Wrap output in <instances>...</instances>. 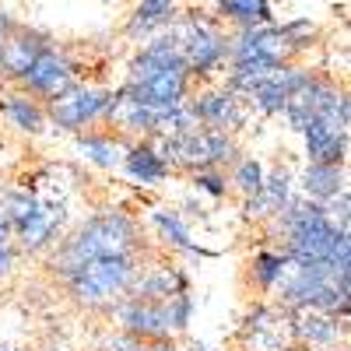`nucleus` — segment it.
<instances>
[{"instance_id": "f257e3e1", "label": "nucleus", "mask_w": 351, "mask_h": 351, "mask_svg": "<svg viewBox=\"0 0 351 351\" xmlns=\"http://www.w3.org/2000/svg\"><path fill=\"white\" fill-rule=\"evenodd\" d=\"M274 236L281 239V256L288 267L299 263H334L337 271H351V243L348 228H337L324 204L316 200H288V208L271 221Z\"/></svg>"}, {"instance_id": "f03ea898", "label": "nucleus", "mask_w": 351, "mask_h": 351, "mask_svg": "<svg viewBox=\"0 0 351 351\" xmlns=\"http://www.w3.org/2000/svg\"><path fill=\"white\" fill-rule=\"evenodd\" d=\"M106 256H144V228L123 208H109L102 215H92L84 225H77L67 239L53 246L46 267L56 274V281H64L81 263L106 260Z\"/></svg>"}, {"instance_id": "7ed1b4c3", "label": "nucleus", "mask_w": 351, "mask_h": 351, "mask_svg": "<svg viewBox=\"0 0 351 351\" xmlns=\"http://www.w3.org/2000/svg\"><path fill=\"white\" fill-rule=\"evenodd\" d=\"M141 263H144V256H106V260L81 263L74 274L64 278V288L74 299V306L92 309V313H109L127 295Z\"/></svg>"}, {"instance_id": "20e7f679", "label": "nucleus", "mask_w": 351, "mask_h": 351, "mask_svg": "<svg viewBox=\"0 0 351 351\" xmlns=\"http://www.w3.org/2000/svg\"><path fill=\"white\" fill-rule=\"evenodd\" d=\"M169 36L176 39V46H180V56L186 60L190 77H211L228 60L232 39L221 32L218 25H211V21L183 18V21H176L169 28Z\"/></svg>"}, {"instance_id": "39448f33", "label": "nucleus", "mask_w": 351, "mask_h": 351, "mask_svg": "<svg viewBox=\"0 0 351 351\" xmlns=\"http://www.w3.org/2000/svg\"><path fill=\"white\" fill-rule=\"evenodd\" d=\"M109 99H112V92H106V88L71 84L67 92L49 99L43 109H46V120L53 127H60L67 134H81V130H88V127H95V123L106 120Z\"/></svg>"}, {"instance_id": "423d86ee", "label": "nucleus", "mask_w": 351, "mask_h": 351, "mask_svg": "<svg viewBox=\"0 0 351 351\" xmlns=\"http://www.w3.org/2000/svg\"><path fill=\"white\" fill-rule=\"evenodd\" d=\"M243 351H288L295 348L291 313L274 302H253L243 316V327L236 334Z\"/></svg>"}, {"instance_id": "0eeeda50", "label": "nucleus", "mask_w": 351, "mask_h": 351, "mask_svg": "<svg viewBox=\"0 0 351 351\" xmlns=\"http://www.w3.org/2000/svg\"><path fill=\"white\" fill-rule=\"evenodd\" d=\"M190 88H193V77L186 71V64H172L165 71H155L148 77H141V81H127L123 84V92L141 102V106H148L152 112H169L176 106H183L190 102Z\"/></svg>"}, {"instance_id": "6e6552de", "label": "nucleus", "mask_w": 351, "mask_h": 351, "mask_svg": "<svg viewBox=\"0 0 351 351\" xmlns=\"http://www.w3.org/2000/svg\"><path fill=\"white\" fill-rule=\"evenodd\" d=\"M71 84H77V77H74V64L67 60V53H60L56 46H46L36 56V64L18 77V92H25L28 99L46 106L49 99L67 92Z\"/></svg>"}, {"instance_id": "1a4fd4ad", "label": "nucleus", "mask_w": 351, "mask_h": 351, "mask_svg": "<svg viewBox=\"0 0 351 351\" xmlns=\"http://www.w3.org/2000/svg\"><path fill=\"white\" fill-rule=\"evenodd\" d=\"M190 109L204 130H221L236 134L246 127V95L228 92V88H215V92H200L190 99Z\"/></svg>"}, {"instance_id": "9d476101", "label": "nucleus", "mask_w": 351, "mask_h": 351, "mask_svg": "<svg viewBox=\"0 0 351 351\" xmlns=\"http://www.w3.org/2000/svg\"><path fill=\"white\" fill-rule=\"evenodd\" d=\"M109 313L116 316V324H120V330L127 337H137V341H165V337H172L165 302H144V299L123 295Z\"/></svg>"}, {"instance_id": "9b49d317", "label": "nucleus", "mask_w": 351, "mask_h": 351, "mask_svg": "<svg viewBox=\"0 0 351 351\" xmlns=\"http://www.w3.org/2000/svg\"><path fill=\"white\" fill-rule=\"evenodd\" d=\"M64 221H67L64 204H43L39 200V211L14 232L18 250L21 253H46V250H53L56 243L64 239Z\"/></svg>"}, {"instance_id": "f8f14e48", "label": "nucleus", "mask_w": 351, "mask_h": 351, "mask_svg": "<svg viewBox=\"0 0 351 351\" xmlns=\"http://www.w3.org/2000/svg\"><path fill=\"white\" fill-rule=\"evenodd\" d=\"M309 74L313 71H306V67H291V64H281L267 81H260L253 92L246 95L253 106H256V112H263V116H278V112H285V106H288V99L299 92V88L309 81Z\"/></svg>"}, {"instance_id": "ddd939ff", "label": "nucleus", "mask_w": 351, "mask_h": 351, "mask_svg": "<svg viewBox=\"0 0 351 351\" xmlns=\"http://www.w3.org/2000/svg\"><path fill=\"white\" fill-rule=\"evenodd\" d=\"M46 46H53L49 36L36 32V28H18L14 25L11 36L4 39V46H0V81H14L18 84V77L36 64V56Z\"/></svg>"}, {"instance_id": "4468645a", "label": "nucleus", "mask_w": 351, "mask_h": 351, "mask_svg": "<svg viewBox=\"0 0 351 351\" xmlns=\"http://www.w3.org/2000/svg\"><path fill=\"white\" fill-rule=\"evenodd\" d=\"M288 200H291V176L278 162L271 172H263L260 190L246 200V218H253V221H274L288 208Z\"/></svg>"}, {"instance_id": "2eb2a0df", "label": "nucleus", "mask_w": 351, "mask_h": 351, "mask_svg": "<svg viewBox=\"0 0 351 351\" xmlns=\"http://www.w3.org/2000/svg\"><path fill=\"white\" fill-rule=\"evenodd\" d=\"M306 137V155L309 162H319V165H348V130L319 120V116H313V120L306 123L302 130Z\"/></svg>"}, {"instance_id": "dca6fc26", "label": "nucleus", "mask_w": 351, "mask_h": 351, "mask_svg": "<svg viewBox=\"0 0 351 351\" xmlns=\"http://www.w3.org/2000/svg\"><path fill=\"white\" fill-rule=\"evenodd\" d=\"M285 271H288V260L278 250H256L243 267V288L250 291L253 302H263V295H274Z\"/></svg>"}, {"instance_id": "f3484780", "label": "nucleus", "mask_w": 351, "mask_h": 351, "mask_svg": "<svg viewBox=\"0 0 351 351\" xmlns=\"http://www.w3.org/2000/svg\"><path fill=\"white\" fill-rule=\"evenodd\" d=\"M291 330H295V344L309 348H334L337 337H348V324L334 319L330 313H316V309H295L291 313Z\"/></svg>"}, {"instance_id": "a211bd4d", "label": "nucleus", "mask_w": 351, "mask_h": 351, "mask_svg": "<svg viewBox=\"0 0 351 351\" xmlns=\"http://www.w3.org/2000/svg\"><path fill=\"white\" fill-rule=\"evenodd\" d=\"M123 169L134 176V180H141L144 186H158L169 180V165L162 162L158 148H155V141H130L127 148H123Z\"/></svg>"}, {"instance_id": "6ab92c4d", "label": "nucleus", "mask_w": 351, "mask_h": 351, "mask_svg": "<svg viewBox=\"0 0 351 351\" xmlns=\"http://www.w3.org/2000/svg\"><path fill=\"white\" fill-rule=\"evenodd\" d=\"M302 190H306V200L327 204V200H334L341 190H348V172H344V165H319V162H309L306 172H302Z\"/></svg>"}, {"instance_id": "aec40b11", "label": "nucleus", "mask_w": 351, "mask_h": 351, "mask_svg": "<svg viewBox=\"0 0 351 351\" xmlns=\"http://www.w3.org/2000/svg\"><path fill=\"white\" fill-rule=\"evenodd\" d=\"M180 60H183V56H180V46H176V39H172V36H158V39H152V43L130 60V77H127V81H141V77H148V74H155V71H165V67L180 64ZM183 64H186V60H183Z\"/></svg>"}, {"instance_id": "412c9836", "label": "nucleus", "mask_w": 351, "mask_h": 351, "mask_svg": "<svg viewBox=\"0 0 351 351\" xmlns=\"http://www.w3.org/2000/svg\"><path fill=\"white\" fill-rule=\"evenodd\" d=\"M172 21H176V0H141L137 11L127 21V36L144 39V36L158 32V28H165Z\"/></svg>"}, {"instance_id": "4be33fe9", "label": "nucleus", "mask_w": 351, "mask_h": 351, "mask_svg": "<svg viewBox=\"0 0 351 351\" xmlns=\"http://www.w3.org/2000/svg\"><path fill=\"white\" fill-rule=\"evenodd\" d=\"M0 109H4V116H8V120H11L14 127H21L25 134H43V130L49 127L43 102L28 99L25 92H11V95H4V102H0Z\"/></svg>"}, {"instance_id": "5701e85b", "label": "nucleus", "mask_w": 351, "mask_h": 351, "mask_svg": "<svg viewBox=\"0 0 351 351\" xmlns=\"http://www.w3.org/2000/svg\"><path fill=\"white\" fill-rule=\"evenodd\" d=\"M77 148L92 158L95 165H102V169H116L120 165V158H123V148H127V141H120L116 134H95V130H84V134H77Z\"/></svg>"}, {"instance_id": "b1692460", "label": "nucleus", "mask_w": 351, "mask_h": 351, "mask_svg": "<svg viewBox=\"0 0 351 351\" xmlns=\"http://www.w3.org/2000/svg\"><path fill=\"white\" fill-rule=\"evenodd\" d=\"M218 14L236 21L239 28L271 25V4L267 0H218Z\"/></svg>"}, {"instance_id": "393cba45", "label": "nucleus", "mask_w": 351, "mask_h": 351, "mask_svg": "<svg viewBox=\"0 0 351 351\" xmlns=\"http://www.w3.org/2000/svg\"><path fill=\"white\" fill-rule=\"evenodd\" d=\"M155 225H158V232H162L165 246L186 250V253H197V256H211L208 250H200V246L190 243V228L183 225V218L176 215V211H155Z\"/></svg>"}, {"instance_id": "a878e982", "label": "nucleus", "mask_w": 351, "mask_h": 351, "mask_svg": "<svg viewBox=\"0 0 351 351\" xmlns=\"http://www.w3.org/2000/svg\"><path fill=\"white\" fill-rule=\"evenodd\" d=\"M260 183H263V165L256 158H239L236 165L228 169V186L239 190L243 200H250L260 190Z\"/></svg>"}, {"instance_id": "bb28decb", "label": "nucleus", "mask_w": 351, "mask_h": 351, "mask_svg": "<svg viewBox=\"0 0 351 351\" xmlns=\"http://www.w3.org/2000/svg\"><path fill=\"white\" fill-rule=\"evenodd\" d=\"M0 208H4L11 228L18 232L28 218L39 211V200H36L32 193H25V190H4V193H0Z\"/></svg>"}, {"instance_id": "cd10ccee", "label": "nucleus", "mask_w": 351, "mask_h": 351, "mask_svg": "<svg viewBox=\"0 0 351 351\" xmlns=\"http://www.w3.org/2000/svg\"><path fill=\"white\" fill-rule=\"evenodd\" d=\"M165 316H169V330L183 334L190 327V316H193V295L190 291H176V295L165 302Z\"/></svg>"}, {"instance_id": "c85d7f7f", "label": "nucleus", "mask_w": 351, "mask_h": 351, "mask_svg": "<svg viewBox=\"0 0 351 351\" xmlns=\"http://www.w3.org/2000/svg\"><path fill=\"white\" fill-rule=\"evenodd\" d=\"M190 183L197 186V190H204V193H211V197H228V172H221V169H200V172H193L190 176Z\"/></svg>"}, {"instance_id": "c756f323", "label": "nucleus", "mask_w": 351, "mask_h": 351, "mask_svg": "<svg viewBox=\"0 0 351 351\" xmlns=\"http://www.w3.org/2000/svg\"><path fill=\"white\" fill-rule=\"evenodd\" d=\"M109 351H180V344H176L172 337H165V341H137V337L120 334V337L109 341Z\"/></svg>"}, {"instance_id": "7c9ffc66", "label": "nucleus", "mask_w": 351, "mask_h": 351, "mask_svg": "<svg viewBox=\"0 0 351 351\" xmlns=\"http://www.w3.org/2000/svg\"><path fill=\"white\" fill-rule=\"evenodd\" d=\"M14 260H18V246L8 243V246H0V278H8L14 271Z\"/></svg>"}, {"instance_id": "2f4dec72", "label": "nucleus", "mask_w": 351, "mask_h": 351, "mask_svg": "<svg viewBox=\"0 0 351 351\" xmlns=\"http://www.w3.org/2000/svg\"><path fill=\"white\" fill-rule=\"evenodd\" d=\"M11 239H14V228H11V221H8L4 208H0V246H8Z\"/></svg>"}, {"instance_id": "473e14b6", "label": "nucleus", "mask_w": 351, "mask_h": 351, "mask_svg": "<svg viewBox=\"0 0 351 351\" xmlns=\"http://www.w3.org/2000/svg\"><path fill=\"white\" fill-rule=\"evenodd\" d=\"M11 28H14V21H11L4 11H0V46H4V39L11 36Z\"/></svg>"}, {"instance_id": "72a5a7b5", "label": "nucleus", "mask_w": 351, "mask_h": 351, "mask_svg": "<svg viewBox=\"0 0 351 351\" xmlns=\"http://www.w3.org/2000/svg\"><path fill=\"white\" fill-rule=\"evenodd\" d=\"M197 351H211V348H197Z\"/></svg>"}, {"instance_id": "f704fd0d", "label": "nucleus", "mask_w": 351, "mask_h": 351, "mask_svg": "<svg viewBox=\"0 0 351 351\" xmlns=\"http://www.w3.org/2000/svg\"><path fill=\"white\" fill-rule=\"evenodd\" d=\"M49 351H64V348H49Z\"/></svg>"}, {"instance_id": "c9c22d12", "label": "nucleus", "mask_w": 351, "mask_h": 351, "mask_svg": "<svg viewBox=\"0 0 351 351\" xmlns=\"http://www.w3.org/2000/svg\"><path fill=\"white\" fill-rule=\"evenodd\" d=\"M0 351H11V348H0Z\"/></svg>"}]
</instances>
